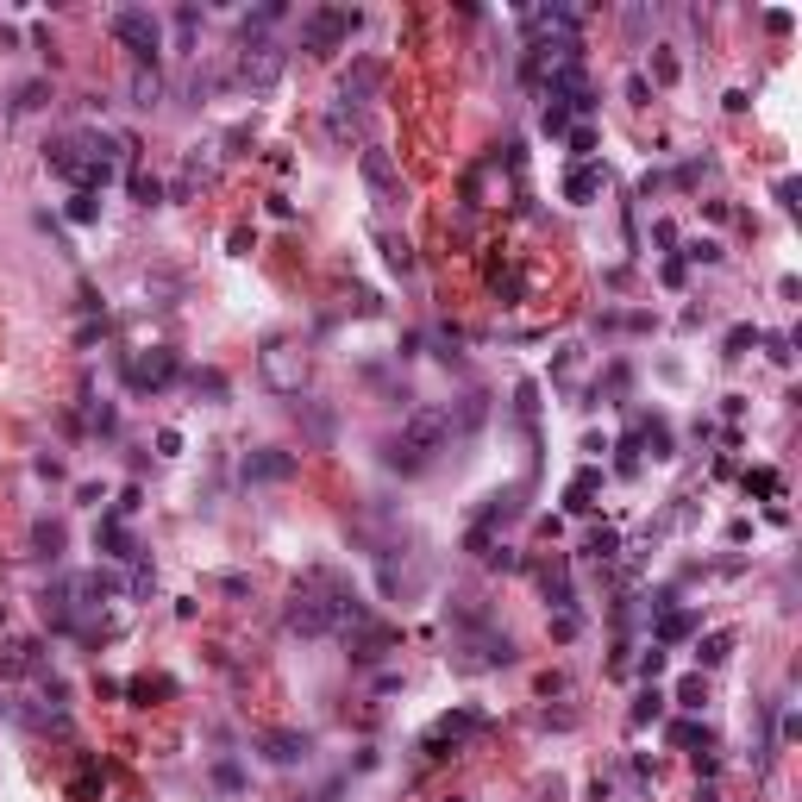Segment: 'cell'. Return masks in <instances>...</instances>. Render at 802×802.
<instances>
[{
	"mask_svg": "<svg viewBox=\"0 0 802 802\" xmlns=\"http://www.w3.org/2000/svg\"><path fill=\"white\" fill-rule=\"evenodd\" d=\"M445 439H452V408H414L408 420H401V433L383 445V458L389 470H401V477H414V470H427L439 452H445Z\"/></svg>",
	"mask_w": 802,
	"mask_h": 802,
	"instance_id": "cell-1",
	"label": "cell"
},
{
	"mask_svg": "<svg viewBox=\"0 0 802 802\" xmlns=\"http://www.w3.org/2000/svg\"><path fill=\"white\" fill-rule=\"evenodd\" d=\"M514 658H521V652H514V640L495 621L470 627V633H452V665L458 671H508Z\"/></svg>",
	"mask_w": 802,
	"mask_h": 802,
	"instance_id": "cell-2",
	"label": "cell"
},
{
	"mask_svg": "<svg viewBox=\"0 0 802 802\" xmlns=\"http://www.w3.org/2000/svg\"><path fill=\"white\" fill-rule=\"evenodd\" d=\"M113 26V44L132 57V69H157V57H163V26H157V13H145V7H120L107 19Z\"/></svg>",
	"mask_w": 802,
	"mask_h": 802,
	"instance_id": "cell-3",
	"label": "cell"
},
{
	"mask_svg": "<svg viewBox=\"0 0 802 802\" xmlns=\"http://www.w3.org/2000/svg\"><path fill=\"white\" fill-rule=\"evenodd\" d=\"M282 63H289V51L282 44H270V38H245L239 44V57H232V88H251V94H264V88H276L282 82Z\"/></svg>",
	"mask_w": 802,
	"mask_h": 802,
	"instance_id": "cell-4",
	"label": "cell"
},
{
	"mask_svg": "<svg viewBox=\"0 0 802 802\" xmlns=\"http://www.w3.org/2000/svg\"><path fill=\"white\" fill-rule=\"evenodd\" d=\"M358 26H364L358 7H314L308 19H301V51H308V57H333Z\"/></svg>",
	"mask_w": 802,
	"mask_h": 802,
	"instance_id": "cell-5",
	"label": "cell"
},
{
	"mask_svg": "<svg viewBox=\"0 0 802 802\" xmlns=\"http://www.w3.org/2000/svg\"><path fill=\"white\" fill-rule=\"evenodd\" d=\"M257 370H264V383H270L276 395H301V383H308V345L276 333V339L264 345V358H257Z\"/></svg>",
	"mask_w": 802,
	"mask_h": 802,
	"instance_id": "cell-6",
	"label": "cell"
},
{
	"mask_svg": "<svg viewBox=\"0 0 802 802\" xmlns=\"http://www.w3.org/2000/svg\"><path fill=\"white\" fill-rule=\"evenodd\" d=\"M44 170L51 176H63V182H76V188H107L101 182V170H94L88 163V145H82V132H69V138H51V145H44Z\"/></svg>",
	"mask_w": 802,
	"mask_h": 802,
	"instance_id": "cell-7",
	"label": "cell"
},
{
	"mask_svg": "<svg viewBox=\"0 0 802 802\" xmlns=\"http://www.w3.org/2000/svg\"><path fill=\"white\" fill-rule=\"evenodd\" d=\"M176 351L170 345H145V351H132L126 358V389L132 395H157V389H170L176 383Z\"/></svg>",
	"mask_w": 802,
	"mask_h": 802,
	"instance_id": "cell-8",
	"label": "cell"
},
{
	"mask_svg": "<svg viewBox=\"0 0 802 802\" xmlns=\"http://www.w3.org/2000/svg\"><path fill=\"white\" fill-rule=\"evenodd\" d=\"M483 715L477 709H452V715H439L433 727H427V734H420V759H445V752H458L464 740H477L483 734Z\"/></svg>",
	"mask_w": 802,
	"mask_h": 802,
	"instance_id": "cell-9",
	"label": "cell"
},
{
	"mask_svg": "<svg viewBox=\"0 0 802 802\" xmlns=\"http://www.w3.org/2000/svg\"><path fill=\"white\" fill-rule=\"evenodd\" d=\"M0 677H7V683L44 677V646L32 640V633H13V640H0Z\"/></svg>",
	"mask_w": 802,
	"mask_h": 802,
	"instance_id": "cell-10",
	"label": "cell"
},
{
	"mask_svg": "<svg viewBox=\"0 0 802 802\" xmlns=\"http://www.w3.org/2000/svg\"><path fill=\"white\" fill-rule=\"evenodd\" d=\"M295 452H282V445H257V452H245V464H239V477L245 483H289L295 477Z\"/></svg>",
	"mask_w": 802,
	"mask_h": 802,
	"instance_id": "cell-11",
	"label": "cell"
},
{
	"mask_svg": "<svg viewBox=\"0 0 802 802\" xmlns=\"http://www.w3.org/2000/svg\"><path fill=\"white\" fill-rule=\"evenodd\" d=\"M257 752H264L270 765H308L314 740L301 734V727H264V734H257Z\"/></svg>",
	"mask_w": 802,
	"mask_h": 802,
	"instance_id": "cell-12",
	"label": "cell"
},
{
	"mask_svg": "<svg viewBox=\"0 0 802 802\" xmlns=\"http://www.w3.org/2000/svg\"><path fill=\"white\" fill-rule=\"evenodd\" d=\"M358 170H364V182H370V195H376V201H395V195H401V170H395V157H389V151H376V145H370V151L358 157Z\"/></svg>",
	"mask_w": 802,
	"mask_h": 802,
	"instance_id": "cell-13",
	"label": "cell"
},
{
	"mask_svg": "<svg viewBox=\"0 0 802 802\" xmlns=\"http://www.w3.org/2000/svg\"><path fill=\"white\" fill-rule=\"evenodd\" d=\"M345 640H351V658H358V665H376L383 652H395L401 633H395V627H383V621H364V627H351Z\"/></svg>",
	"mask_w": 802,
	"mask_h": 802,
	"instance_id": "cell-14",
	"label": "cell"
},
{
	"mask_svg": "<svg viewBox=\"0 0 802 802\" xmlns=\"http://www.w3.org/2000/svg\"><path fill=\"white\" fill-rule=\"evenodd\" d=\"M383 88V63L376 57H358L345 69V82H339V107H351V101H370V94Z\"/></svg>",
	"mask_w": 802,
	"mask_h": 802,
	"instance_id": "cell-15",
	"label": "cell"
},
{
	"mask_svg": "<svg viewBox=\"0 0 802 802\" xmlns=\"http://www.w3.org/2000/svg\"><path fill=\"white\" fill-rule=\"evenodd\" d=\"M602 188H608V170H602V163H571V176H564V201H571V207H589V201H602Z\"/></svg>",
	"mask_w": 802,
	"mask_h": 802,
	"instance_id": "cell-16",
	"label": "cell"
},
{
	"mask_svg": "<svg viewBox=\"0 0 802 802\" xmlns=\"http://www.w3.org/2000/svg\"><path fill=\"white\" fill-rule=\"evenodd\" d=\"M539 596H546V608H577V589H571V564H539Z\"/></svg>",
	"mask_w": 802,
	"mask_h": 802,
	"instance_id": "cell-17",
	"label": "cell"
},
{
	"mask_svg": "<svg viewBox=\"0 0 802 802\" xmlns=\"http://www.w3.org/2000/svg\"><path fill=\"white\" fill-rule=\"evenodd\" d=\"M94 546H101L107 558H120V564H138V546H132V533L120 527V514H107V521L94 527Z\"/></svg>",
	"mask_w": 802,
	"mask_h": 802,
	"instance_id": "cell-18",
	"label": "cell"
},
{
	"mask_svg": "<svg viewBox=\"0 0 802 802\" xmlns=\"http://www.w3.org/2000/svg\"><path fill=\"white\" fill-rule=\"evenodd\" d=\"M596 489H602V470H577L571 489H564V508H571V514H589V508H596Z\"/></svg>",
	"mask_w": 802,
	"mask_h": 802,
	"instance_id": "cell-19",
	"label": "cell"
},
{
	"mask_svg": "<svg viewBox=\"0 0 802 802\" xmlns=\"http://www.w3.org/2000/svg\"><path fill=\"white\" fill-rule=\"evenodd\" d=\"M665 702H671V696L658 690V683H646V690L633 696V709H627V727H652L658 715H665Z\"/></svg>",
	"mask_w": 802,
	"mask_h": 802,
	"instance_id": "cell-20",
	"label": "cell"
},
{
	"mask_svg": "<svg viewBox=\"0 0 802 802\" xmlns=\"http://www.w3.org/2000/svg\"><path fill=\"white\" fill-rule=\"evenodd\" d=\"M107 790V771H101V759H82V771L69 777V802H94Z\"/></svg>",
	"mask_w": 802,
	"mask_h": 802,
	"instance_id": "cell-21",
	"label": "cell"
},
{
	"mask_svg": "<svg viewBox=\"0 0 802 802\" xmlns=\"http://www.w3.org/2000/svg\"><path fill=\"white\" fill-rule=\"evenodd\" d=\"M727 658H734V633H702V640H696V665L702 671H715V665H727Z\"/></svg>",
	"mask_w": 802,
	"mask_h": 802,
	"instance_id": "cell-22",
	"label": "cell"
},
{
	"mask_svg": "<svg viewBox=\"0 0 802 802\" xmlns=\"http://www.w3.org/2000/svg\"><path fill=\"white\" fill-rule=\"evenodd\" d=\"M696 633V608H671L665 621H658V646H677V640H690Z\"/></svg>",
	"mask_w": 802,
	"mask_h": 802,
	"instance_id": "cell-23",
	"label": "cell"
},
{
	"mask_svg": "<svg viewBox=\"0 0 802 802\" xmlns=\"http://www.w3.org/2000/svg\"><path fill=\"white\" fill-rule=\"evenodd\" d=\"M63 546H69L63 521H38V527H32V552H38V558H63Z\"/></svg>",
	"mask_w": 802,
	"mask_h": 802,
	"instance_id": "cell-24",
	"label": "cell"
},
{
	"mask_svg": "<svg viewBox=\"0 0 802 802\" xmlns=\"http://www.w3.org/2000/svg\"><path fill=\"white\" fill-rule=\"evenodd\" d=\"M376 245H383V264H389V270H401V276L414 270V245H408V239H395V232H376Z\"/></svg>",
	"mask_w": 802,
	"mask_h": 802,
	"instance_id": "cell-25",
	"label": "cell"
},
{
	"mask_svg": "<svg viewBox=\"0 0 802 802\" xmlns=\"http://www.w3.org/2000/svg\"><path fill=\"white\" fill-rule=\"evenodd\" d=\"M621 552V533L615 527H589V539H583V558H596V564H608Z\"/></svg>",
	"mask_w": 802,
	"mask_h": 802,
	"instance_id": "cell-26",
	"label": "cell"
},
{
	"mask_svg": "<svg viewBox=\"0 0 802 802\" xmlns=\"http://www.w3.org/2000/svg\"><path fill=\"white\" fill-rule=\"evenodd\" d=\"M188 389H195V401H226V376L207 364V370H188Z\"/></svg>",
	"mask_w": 802,
	"mask_h": 802,
	"instance_id": "cell-27",
	"label": "cell"
},
{
	"mask_svg": "<svg viewBox=\"0 0 802 802\" xmlns=\"http://www.w3.org/2000/svg\"><path fill=\"white\" fill-rule=\"evenodd\" d=\"M44 101H51V82H44V76H32V82L13 88V113H38Z\"/></svg>",
	"mask_w": 802,
	"mask_h": 802,
	"instance_id": "cell-28",
	"label": "cell"
},
{
	"mask_svg": "<svg viewBox=\"0 0 802 802\" xmlns=\"http://www.w3.org/2000/svg\"><path fill=\"white\" fill-rule=\"evenodd\" d=\"M677 76H683V63L671 57V44H652V76H646V82H658V88H671Z\"/></svg>",
	"mask_w": 802,
	"mask_h": 802,
	"instance_id": "cell-29",
	"label": "cell"
},
{
	"mask_svg": "<svg viewBox=\"0 0 802 802\" xmlns=\"http://www.w3.org/2000/svg\"><path fill=\"white\" fill-rule=\"evenodd\" d=\"M157 94H163L157 69H132V107H157Z\"/></svg>",
	"mask_w": 802,
	"mask_h": 802,
	"instance_id": "cell-30",
	"label": "cell"
},
{
	"mask_svg": "<svg viewBox=\"0 0 802 802\" xmlns=\"http://www.w3.org/2000/svg\"><path fill=\"white\" fill-rule=\"evenodd\" d=\"M63 214L76 220V226H94V220H101V195H88V188H76V195H69V207H63Z\"/></svg>",
	"mask_w": 802,
	"mask_h": 802,
	"instance_id": "cell-31",
	"label": "cell"
},
{
	"mask_svg": "<svg viewBox=\"0 0 802 802\" xmlns=\"http://www.w3.org/2000/svg\"><path fill=\"white\" fill-rule=\"evenodd\" d=\"M571 120H577V113L564 107V101H546V107H539V132H552V138L571 132Z\"/></svg>",
	"mask_w": 802,
	"mask_h": 802,
	"instance_id": "cell-32",
	"label": "cell"
},
{
	"mask_svg": "<svg viewBox=\"0 0 802 802\" xmlns=\"http://www.w3.org/2000/svg\"><path fill=\"white\" fill-rule=\"evenodd\" d=\"M132 201H138V207H157V201H163V182H157L151 170H138V163H132Z\"/></svg>",
	"mask_w": 802,
	"mask_h": 802,
	"instance_id": "cell-33",
	"label": "cell"
},
{
	"mask_svg": "<svg viewBox=\"0 0 802 802\" xmlns=\"http://www.w3.org/2000/svg\"><path fill=\"white\" fill-rule=\"evenodd\" d=\"M126 696H132V702H151V696H176V683H170V677H132V683H126Z\"/></svg>",
	"mask_w": 802,
	"mask_h": 802,
	"instance_id": "cell-34",
	"label": "cell"
},
{
	"mask_svg": "<svg viewBox=\"0 0 802 802\" xmlns=\"http://www.w3.org/2000/svg\"><path fill=\"white\" fill-rule=\"evenodd\" d=\"M746 489L765 495V502H777V495H784V477H777V470H746Z\"/></svg>",
	"mask_w": 802,
	"mask_h": 802,
	"instance_id": "cell-35",
	"label": "cell"
},
{
	"mask_svg": "<svg viewBox=\"0 0 802 802\" xmlns=\"http://www.w3.org/2000/svg\"><path fill=\"white\" fill-rule=\"evenodd\" d=\"M564 138H571V157L577 163H596V126H571Z\"/></svg>",
	"mask_w": 802,
	"mask_h": 802,
	"instance_id": "cell-36",
	"label": "cell"
},
{
	"mask_svg": "<svg viewBox=\"0 0 802 802\" xmlns=\"http://www.w3.org/2000/svg\"><path fill=\"white\" fill-rule=\"evenodd\" d=\"M671 702H677V709H702V702H709V690H702V677H683L677 690H671Z\"/></svg>",
	"mask_w": 802,
	"mask_h": 802,
	"instance_id": "cell-37",
	"label": "cell"
},
{
	"mask_svg": "<svg viewBox=\"0 0 802 802\" xmlns=\"http://www.w3.org/2000/svg\"><path fill=\"white\" fill-rule=\"evenodd\" d=\"M671 746H702V752H709V727H696V721H671Z\"/></svg>",
	"mask_w": 802,
	"mask_h": 802,
	"instance_id": "cell-38",
	"label": "cell"
},
{
	"mask_svg": "<svg viewBox=\"0 0 802 802\" xmlns=\"http://www.w3.org/2000/svg\"><path fill=\"white\" fill-rule=\"evenodd\" d=\"M746 345H759V326H734L721 345V358H746Z\"/></svg>",
	"mask_w": 802,
	"mask_h": 802,
	"instance_id": "cell-39",
	"label": "cell"
},
{
	"mask_svg": "<svg viewBox=\"0 0 802 802\" xmlns=\"http://www.w3.org/2000/svg\"><path fill=\"white\" fill-rule=\"evenodd\" d=\"M326 132H333L339 145H345V138L358 132V113H351V107H333V113H326Z\"/></svg>",
	"mask_w": 802,
	"mask_h": 802,
	"instance_id": "cell-40",
	"label": "cell"
},
{
	"mask_svg": "<svg viewBox=\"0 0 802 802\" xmlns=\"http://www.w3.org/2000/svg\"><path fill=\"white\" fill-rule=\"evenodd\" d=\"M765 339V351H771V364H790L796 351H790V333H759Z\"/></svg>",
	"mask_w": 802,
	"mask_h": 802,
	"instance_id": "cell-41",
	"label": "cell"
},
{
	"mask_svg": "<svg viewBox=\"0 0 802 802\" xmlns=\"http://www.w3.org/2000/svg\"><path fill=\"white\" fill-rule=\"evenodd\" d=\"M683 257H690V264H721V245H715V239H696Z\"/></svg>",
	"mask_w": 802,
	"mask_h": 802,
	"instance_id": "cell-42",
	"label": "cell"
},
{
	"mask_svg": "<svg viewBox=\"0 0 802 802\" xmlns=\"http://www.w3.org/2000/svg\"><path fill=\"white\" fill-rule=\"evenodd\" d=\"M214 784H220V790H245V771L226 759V765H214Z\"/></svg>",
	"mask_w": 802,
	"mask_h": 802,
	"instance_id": "cell-43",
	"label": "cell"
},
{
	"mask_svg": "<svg viewBox=\"0 0 802 802\" xmlns=\"http://www.w3.org/2000/svg\"><path fill=\"white\" fill-rule=\"evenodd\" d=\"M226 245H232V257H245V251L257 245V232H251V226H232V232H226Z\"/></svg>",
	"mask_w": 802,
	"mask_h": 802,
	"instance_id": "cell-44",
	"label": "cell"
},
{
	"mask_svg": "<svg viewBox=\"0 0 802 802\" xmlns=\"http://www.w3.org/2000/svg\"><path fill=\"white\" fill-rule=\"evenodd\" d=\"M157 458H182V433H176V427L157 433Z\"/></svg>",
	"mask_w": 802,
	"mask_h": 802,
	"instance_id": "cell-45",
	"label": "cell"
},
{
	"mask_svg": "<svg viewBox=\"0 0 802 802\" xmlns=\"http://www.w3.org/2000/svg\"><path fill=\"white\" fill-rule=\"evenodd\" d=\"M640 677H646V683H658V677H665V652H658V646L640 658Z\"/></svg>",
	"mask_w": 802,
	"mask_h": 802,
	"instance_id": "cell-46",
	"label": "cell"
},
{
	"mask_svg": "<svg viewBox=\"0 0 802 802\" xmlns=\"http://www.w3.org/2000/svg\"><path fill=\"white\" fill-rule=\"evenodd\" d=\"M564 690H571V677H564V671H546V677H539V696H564Z\"/></svg>",
	"mask_w": 802,
	"mask_h": 802,
	"instance_id": "cell-47",
	"label": "cell"
},
{
	"mask_svg": "<svg viewBox=\"0 0 802 802\" xmlns=\"http://www.w3.org/2000/svg\"><path fill=\"white\" fill-rule=\"evenodd\" d=\"M195 26H201V13H195V7H182V13H176V38L188 44V38H195Z\"/></svg>",
	"mask_w": 802,
	"mask_h": 802,
	"instance_id": "cell-48",
	"label": "cell"
},
{
	"mask_svg": "<svg viewBox=\"0 0 802 802\" xmlns=\"http://www.w3.org/2000/svg\"><path fill=\"white\" fill-rule=\"evenodd\" d=\"M627 101L646 107V101H652V82H646V76H627Z\"/></svg>",
	"mask_w": 802,
	"mask_h": 802,
	"instance_id": "cell-49",
	"label": "cell"
},
{
	"mask_svg": "<svg viewBox=\"0 0 802 802\" xmlns=\"http://www.w3.org/2000/svg\"><path fill=\"white\" fill-rule=\"evenodd\" d=\"M790 26H796L790 13H765V32H771V38H790Z\"/></svg>",
	"mask_w": 802,
	"mask_h": 802,
	"instance_id": "cell-50",
	"label": "cell"
},
{
	"mask_svg": "<svg viewBox=\"0 0 802 802\" xmlns=\"http://www.w3.org/2000/svg\"><path fill=\"white\" fill-rule=\"evenodd\" d=\"M652 245L671 251V245H677V226H671V220H652Z\"/></svg>",
	"mask_w": 802,
	"mask_h": 802,
	"instance_id": "cell-51",
	"label": "cell"
},
{
	"mask_svg": "<svg viewBox=\"0 0 802 802\" xmlns=\"http://www.w3.org/2000/svg\"><path fill=\"white\" fill-rule=\"evenodd\" d=\"M220 589H226V596H251V577H239V571H226V577H220Z\"/></svg>",
	"mask_w": 802,
	"mask_h": 802,
	"instance_id": "cell-52",
	"label": "cell"
},
{
	"mask_svg": "<svg viewBox=\"0 0 802 802\" xmlns=\"http://www.w3.org/2000/svg\"><path fill=\"white\" fill-rule=\"evenodd\" d=\"M0 621H7V608H0Z\"/></svg>",
	"mask_w": 802,
	"mask_h": 802,
	"instance_id": "cell-53",
	"label": "cell"
}]
</instances>
